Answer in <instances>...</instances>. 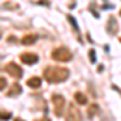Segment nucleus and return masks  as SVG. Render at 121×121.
Instances as JSON below:
<instances>
[{"label": "nucleus", "mask_w": 121, "mask_h": 121, "mask_svg": "<svg viewBox=\"0 0 121 121\" xmlns=\"http://www.w3.org/2000/svg\"><path fill=\"white\" fill-rule=\"evenodd\" d=\"M52 58L56 61H69L71 60V52L66 47H58L52 52Z\"/></svg>", "instance_id": "3"}, {"label": "nucleus", "mask_w": 121, "mask_h": 121, "mask_svg": "<svg viewBox=\"0 0 121 121\" xmlns=\"http://www.w3.org/2000/svg\"><path fill=\"white\" fill-rule=\"evenodd\" d=\"M2 7H3V8H10V10H13V8H16V3H10V2H7V3H3Z\"/></svg>", "instance_id": "16"}, {"label": "nucleus", "mask_w": 121, "mask_h": 121, "mask_svg": "<svg viewBox=\"0 0 121 121\" xmlns=\"http://www.w3.org/2000/svg\"><path fill=\"white\" fill-rule=\"evenodd\" d=\"M99 113V105H91V108H89V118H92V116H95Z\"/></svg>", "instance_id": "12"}, {"label": "nucleus", "mask_w": 121, "mask_h": 121, "mask_svg": "<svg viewBox=\"0 0 121 121\" xmlns=\"http://www.w3.org/2000/svg\"><path fill=\"white\" fill-rule=\"evenodd\" d=\"M44 78L52 84L63 82V81H66L69 78V69L61 68V66H48L44 71Z\"/></svg>", "instance_id": "1"}, {"label": "nucleus", "mask_w": 121, "mask_h": 121, "mask_svg": "<svg viewBox=\"0 0 121 121\" xmlns=\"http://www.w3.org/2000/svg\"><path fill=\"white\" fill-rule=\"evenodd\" d=\"M15 121H24V120H21V118H15Z\"/></svg>", "instance_id": "20"}, {"label": "nucleus", "mask_w": 121, "mask_h": 121, "mask_svg": "<svg viewBox=\"0 0 121 121\" xmlns=\"http://www.w3.org/2000/svg\"><path fill=\"white\" fill-rule=\"evenodd\" d=\"M5 71H7L8 74H11L13 78H16V79H19V78L23 76V69H21V66L16 65V63H8V65L5 66Z\"/></svg>", "instance_id": "5"}, {"label": "nucleus", "mask_w": 121, "mask_h": 121, "mask_svg": "<svg viewBox=\"0 0 121 121\" xmlns=\"http://www.w3.org/2000/svg\"><path fill=\"white\" fill-rule=\"evenodd\" d=\"M52 105H53V112L56 116H61L63 115V108L66 107V100L63 95L60 94H53L52 95Z\"/></svg>", "instance_id": "2"}, {"label": "nucleus", "mask_w": 121, "mask_h": 121, "mask_svg": "<svg viewBox=\"0 0 121 121\" xmlns=\"http://www.w3.org/2000/svg\"><path fill=\"white\" fill-rule=\"evenodd\" d=\"M18 94H21V86L19 84H13V87L8 91V97H15Z\"/></svg>", "instance_id": "11"}, {"label": "nucleus", "mask_w": 121, "mask_h": 121, "mask_svg": "<svg viewBox=\"0 0 121 121\" xmlns=\"http://www.w3.org/2000/svg\"><path fill=\"white\" fill-rule=\"evenodd\" d=\"M36 121H50V120H48V118L45 116V118H40V120H36Z\"/></svg>", "instance_id": "19"}, {"label": "nucleus", "mask_w": 121, "mask_h": 121, "mask_svg": "<svg viewBox=\"0 0 121 121\" xmlns=\"http://www.w3.org/2000/svg\"><path fill=\"white\" fill-rule=\"evenodd\" d=\"M36 40H37V34H26L21 39V44L23 45H32V44H36Z\"/></svg>", "instance_id": "7"}, {"label": "nucleus", "mask_w": 121, "mask_h": 121, "mask_svg": "<svg viewBox=\"0 0 121 121\" xmlns=\"http://www.w3.org/2000/svg\"><path fill=\"white\" fill-rule=\"evenodd\" d=\"M0 36H2V32H0Z\"/></svg>", "instance_id": "21"}, {"label": "nucleus", "mask_w": 121, "mask_h": 121, "mask_svg": "<svg viewBox=\"0 0 121 121\" xmlns=\"http://www.w3.org/2000/svg\"><path fill=\"white\" fill-rule=\"evenodd\" d=\"M21 61L23 63H26V65H34V63H37V55L36 53H21Z\"/></svg>", "instance_id": "6"}, {"label": "nucleus", "mask_w": 121, "mask_h": 121, "mask_svg": "<svg viewBox=\"0 0 121 121\" xmlns=\"http://www.w3.org/2000/svg\"><path fill=\"white\" fill-rule=\"evenodd\" d=\"M89 60H91L92 63H95V61H97V58H95V52H94L92 48L89 50Z\"/></svg>", "instance_id": "14"}, {"label": "nucleus", "mask_w": 121, "mask_h": 121, "mask_svg": "<svg viewBox=\"0 0 121 121\" xmlns=\"http://www.w3.org/2000/svg\"><path fill=\"white\" fill-rule=\"evenodd\" d=\"M74 99H76V102L79 103V105H86V103H87V97H86L82 92H76Z\"/></svg>", "instance_id": "10"}, {"label": "nucleus", "mask_w": 121, "mask_h": 121, "mask_svg": "<svg viewBox=\"0 0 121 121\" xmlns=\"http://www.w3.org/2000/svg\"><path fill=\"white\" fill-rule=\"evenodd\" d=\"M16 40H18V39L15 37V36H10V37H8V42H10V44H13V42L16 44Z\"/></svg>", "instance_id": "18"}, {"label": "nucleus", "mask_w": 121, "mask_h": 121, "mask_svg": "<svg viewBox=\"0 0 121 121\" xmlns=\"http://www.w3.org/2000/svg\"><path fill=\"white\" fill-rule=\"evenodd\" d=\"M10 116H11V115H10L8 112H0V118H3V120H8Z\"/></svg>", "instance_id": "17"}, {"label": "nucleus", "mask_w": 121, "mask_h": 121, "mask_svg": "<svg viewBox=\"0 0 121 121\" xmlns=\"http://www.w3.org/2000/svg\"><path fill=\"white\" fill-rule=\"evenodd\" d=\"M116 26H118V24H116V19L112 16V18L108 19V23H107V29H108V32H110V34H115V32L118 31Z\"/></svg>", "instance_id": "8"}, {"label": "nucleus", "mask_w": 121, "mask_h": 121, "mask_svg": "<svg viewBox=\"0 0 121 121\" xmlns=\"http://www.w3.org/2000/svg\"><path fill=\"white\" fill-rule=\"evenodd\" d=\"M66 121H82V115H81L79 108L76 107L74 103H69V105H68V110H66Z\"/></svg>", "instance_id": "4"}, {"label": "nucleus", "mask_w": 121, "mask_h": 121, "mask_svg": "<svg viewBox=\"0 0 121 121\" xmlns=\"http://www.w3.org/2000/svg\"><path fill=\"white\" fill-rule=\"evenodd\" d=\"M40 84H42L40 78H31V79H28V86H29V87H32V89L40 87Z\"/></svg>", "instance_id": "9"}, {"label": "nucleus", "mask_w": 121, "mask_h": 121, "mask_svg": "<svg viewBox=\"0 0 121 121\" xmlns=\"http://www.w3.org/2000/svg\"><path fill=\"white\" fill-rule=\"evenodd\" d=\"M66 18H68V21H69V23H71V24H73V28H74L76 31H79V26H78V23H76L74 16H71V15H68V16H66Z\"/></svg>", "instance_id": "13"}, {"label": "nucleus", "mask_w": 121, "mask_h": 121, "mask_svg": "<svg viewBox=\"0 0 121 121\" xmlns=\"http://www.w3.org/2000/svg\"><path fill=\"white\" fill-rule=\"evenodd\" d=\"M5 87H7V79H5V78H2V76H0V91H3V89H5Z\"/></svg>", "instance_id": "15"}]
</instances>
